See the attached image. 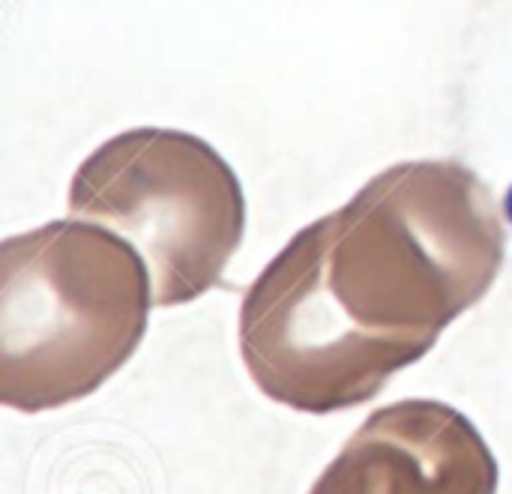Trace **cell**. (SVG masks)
<instances>
[{
  "instance_id": "cell-3",
  "label": "cell",
  "mask_w": 512,
  "mask_h": 494,
  "mask_svg": "<svg viewBox=\"0 0 512 494\" xmlns=\"http://www.w3.org/2000/svg\"><path fill=\"white\" fill-rule=\"evenodd\" d=\"M69 216L132 243L153 279V306L213 291L246 231L234 168L198 135L138 126L99 144L69 183Z\"/></svg>"
},
{
  "instance_id": "cell-4",
  "label": "cell",
  "mask_w": 512,
  "mask_h": 494,
  "mask_svg": "<svg viewBox=\"0 0 512 494\" xmlns=\"http://www.w3.org/2000/svg\"><path fill=\"white\" fill-rule=\"evenodd\" d=\"M501 468L480 429L438 399L378 408L309 494H498Z\"/></svg>"
},
{
  "instance_id": "cell-1",
  "label": "cell",
  "mask_w": 512,
  "mask_h": 494,
  "mask_svg": "<svg viewBox=\"0 0 512 494\" xmlns=\"http://www.w3.org/2000/svg\"><path fill=\"white\" fill-rule=\"evenodd\" d=\"M504 255L501 207L468 165H390L300 228L246 288L243 366L300 414L366 405L492 291Z\"/></svg>"
},
{
  "instance_id": "cell-2",
  "label": "cell",
  "mask_w": 512,
  "mask_h": 494,
  "mask_svg": "<svg viewBox=\"0 0 512 494\" xmlns=\"http://www.w3.org/2000/svg\"><path fill=\"white\" fill-rule=\"evenodd\" d=\"M153 279L114 231L57 219L0 246V402L42 414L93 396L138 351Z\"/></svg>"
}]
</instances>
